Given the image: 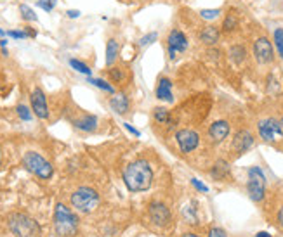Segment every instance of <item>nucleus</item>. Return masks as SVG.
I'll use <instances>...</instances> for the list:
<instances>
[{"label": "nucleus", "mask_w": 283, "mask_h": 237, "mask_svg": "<svg viewBox=\"0 0 283 237\" xmlns=\"http://www.w3.org/2000/svg\"><path fill=\"white\" fill-rule=\"evenodd\" d=\"M256 237H273V235H269L268 232H259V234H257Z\"/></svg>", "instance_id": "nucleus-40"}, {"label": "nucleus", "mask_w": 283, "mask_h": 237, "mask_svg": "<svg viewBox=\"0 0 283 237\" xmlns=\"http://www.w3.org/2000/svg\"><path fill=\"white\" fill-rule=\"evenodd\" d=\"M70 66L73 67V70L80 71V73H83V75H91V70H89V66L86 64V62L78 61V59H70Z\"/></svg>", "instance_id": "nucleus-26"}, {"label": "nucleus", "mask_w": 283, "mask_h": 237, "mask_svg": "<svg viewBox=\"0 0 283 237\" xmlns=\"http://www.w3.org/2000/svg\"><path fill=\"white\" fill-rule=\"evenodd\" d=\"M209 237H228V235H226V232L222 230V228L212 227V228H210V232H209Z\"/></svg>", "instance_id": "nucleus-35"}, {"label": "nucleus", "mask_w": 283, "mask_h": 237, "mask_svg": "<svg viewBox=\"0 0 283 237\" xmlns=\"http://www.w3.org/2000/svg\"><path fill=\"white\" fill-rule=\"evenodd\" d=\"M68 16H70V18H78L80 12L78 11H68Z\"/></svg>", "instance_id": "nucleus-39"}, {"label": "nucleus", "mask_w": 283, "mask_h": 237, "mask_svg": "<svg viewBox=\"0 0 283 237\" xmlns=\"http://www.w3.org/2000/svg\"><path fill=\"white\" fill-rule=\"evenodd\" d=\"M181 237H200V235H196V234H191V232H188V234H183Z\"/></svg>", "instance_id": "nucleus-41"}, {"label": "nucleus", "mask_w": 283, "mask_h": 237, "mask_svg": "<svg viewBox=\"0 0 283 237\" xmlns=\"http://www.w3.org/2000/svg\"><path fill=\"white\" fill-rule=\"evenodd\" d=\"M198 38H200V42L205 45H215L219 42V38H221V28L214 26V24H209V26H205L202 29Z\"/></svg>", "instance_id": "nucleus-17"}, {"label": "nucleus", "mask_w": 283, "mask_h": 237, "mask_svg": "<svg viewBox=\"0 0 283 237\" xmlns=\"http://www.w3.org/2000/svg\"><path fill=\"white\" fill-rule=\"evenodd\" d=\"M184 217H186V220H189V218H191V223H196L195 210H193L191 206H186V208H184Z\"/></svg>", "instance_id": "nucleus-34"}, {"label": "nucleus", "mask_w": 283, "mask_h": 237, "mask_svg": "<svg viewBox=\"0 0 283 237\" xmlns=\"http://www.w3.org/2000/svg\"><path fill=\"white\" fill-rule=\"evenodd\" d=\"M228 54H230V59L235 64H242V62L247 61V47L242 44H233L228 50Z\"/></svg>", "instance_id": "nucleus-20"}, {"label": "nucleus", "mask_w": 283, "mask_h": 237, "mask_svg": "<svg viewBox=\"0 0 283 237\" xmlns=\"http://www.w3.org/2000/svg\"><path fill=\"white\" fill-rule=\"evenodd\" d=\"M280 121H281V126H283V109H281V114H280Z\"/></svg>", "instance_id": "nucleus-42"}, {"label": "nucleus", "mask_w": 283, "mask_h": 237, "mask_svg": "<svg viewBox=\"0 0 283 237\" xmlns=\"http://www.w3.org/2000/svg\"><path fill=\"white\" fill-rule=\"evenodd\" d=\"M54 228H56V234L61 237H73L78 230L77 215L61 202L56 205V210H54Z\"/></svg>", "instance_id": "nucleus-3"}, {"label": "nucleus", "mask_w": 283, "mask_h": 237, "mask_svg": "<svg viewBox=\"0 0 283 237\" xmlns=\"http://www.w3.org/2000/svg\"><path fill=\"white\" fill-rule=\"evenodd\" d=\"M271 220H273L271 223H274V227L280 228V230L283 232V197H280V199L276 197V201H274Z\"/></svg>", "instance_id": "nucleus-23"}, {"label": "nucleus", "mask_w": 283, "mask_h": 237, "mask_svg": "<svg viewBox=\"0 0 283 237\" xmlns=\"http://www.w3.org/2000/svg\"><path fill=\"white\" fill-rule=\"evenodd\" d=\"M18 114H19V118L21 120H24V121H30L32 120V113H30V109L26 108V106H18Z\"/></svg>", "instance_id": "nucleus-31"}, {"label": "nucleus", "mask_w": 283, "mask_h": 237, "mask_svg": "<svg viewBox=\"0 0 283 237\" xmlns=\"http://www.w3.org/2000/svg\"><path fill=\"white\" fill-rule=\"evenodd\" d=\"M7 35L12 37V38H26V37H30L28 31H7Z\"/></svg>", "instance_id": "nucleus-37"}, {"label": "nucleus", "mask_w": 283, "mask_h": 237, "mask_svg": "<svg viewBox=\"0 0 283 237\" xmlns=\"http://www.w3.org/2000/svg\"><path fill=\"white\" fill-rule=\"evenodd\" d=\"M2 35H6V33H4V31H2V29H0V37H2Z\"/></svg>", "instance_id": "nucleus-43"}, {"label": "nucleus", "mask_w": 283, "mask_h": 237, "mask_svg": "<svg viewBox=\"0 0 283 237\" xmlns=\"http://www.w3.org/2000/svg\"><path fill=\"white\" fill-rule=\"evenodd\" d=\"M240 26V21H238V16L235 14V12H228L224 16V19H222V24H221V33H224V35H231V33H235L236 29Z\"/></svg>", "instance_id": "nucleus-19"}, {"label": "nucleus", "mask_w": 283, "mask_h": 237, "mask_svg": "<svg viewBox=\"0 0 283 237\" xmlns=\"http://www.w3.org/2000/svg\"><path fill=\"white\" fill-rule=\"evenodd\" d=\"M89 83H92V85L103 88V90H106L108 94H113V87L109 85V83H106L104 80H98V78H89Z\"/></svg>", "instance_id": "nucleus-28"}, {"label": "nucleus", "mask_w": 283, "mask_h": 237, "mask_svg": "<svg viewBox=\"0 0 283 237\" xmlns=\"http://www.w3.org/2000/svg\"><path fill=\"white\" fill-rule=\"evenodd\" d=\"M247 194L254 202H264L266 199V175L261 170V166L248 168V180H247Z\"/></svg>", "instance_id": "nucleus-6"}, {"label": "nucleus", "mask_w": 283, "mask_h": 237, "mask_svg": "<svg viewBox=\"0 0 283 237\" xmlns=\"http://www.w3.org/2000/svg\"><path fill=\"white\" fill-rule=\"evenodd\" d=\"M54 6H56V0H39V7H42L44 11H52Z\"/></svg>", "instance_id": "nucleus-32"}, {"label": "nucleus", "mask_w": 283, "mask_h": 237, "mask_svg": "<svg viewBox=\"0 0 283 237\" xmlns=\"http://www.w3.org/2000/svg\"><path fill=\"white\" fill-rule=\"evenodd\" d=\"M7 225L14 237H37L40 234L39 223L24 213H12Z\"/></svg>", "instance_id": "nucleus-4"}, {"label": "nucleus", "mask_w": 283, "mask_h": 237, "mask_svg": "<svg viewBox=\"0 0 283 237\" xmlns=\"http://www.w3.org/2000/svg\"><path fill=\"white\" fill-rule=\"evenodd\" d=\"M109 76H111L113 82H122V78H124V73H122L120 67H113V70H109Z\"/></svg>", "instance_id": "nucleus-33"}, {"label": "nucleus", "mask_w": 283, "mask_h": 237, "mask_svg": "<svg viewBox=\"0 0 283 237\" xmlns=\"http://www.w3.org/2000/svg\"><path fill=\"white\" fill-rule=\"evenodd\" d=\"M210 175H212L214 180L219 182H226L231 179V166L226 159H217L212 164V170H210Z\"/></svg>", "instance_id": "nucleus-15"}, {"label": "nucleus", "mask_w": 283, "mask_h": 237, "mask_svg": "<svg viewBox=\"0 0 283 237\" xmlns=\"http://www.w3.org/2000/svg\"><path fill=\"white\" fill-rule=\"evenodd\" d=\"M231 133V125L228 120H215L214 123H210L209 130H207V139H209L210 144L214 146H219L230 137Z\"/></svg>", "instance_id": "nucleus-11"}, {"label": "nucleus", "mask_w": 283, "mask_h": 237, "mask_svg": "<svg viewBox=\"0 0 283 237\" xmlns=\"http://www.w3.org/2000/svg\"><path fill=\"white\" fill-rule=\"evenodd\" d=\"M176 141L183 154H191L200 146V133L193 128H183L179 132H176Z\"/></svg>", "instance_id": "nucleus-10"}, {"label": "nucleus", "mask_w": 283, "mask_h": 237, "mask_svg": "<svg viewBox=\"0 0 283 237\" xmlns=\"http://www.w3.org/2000/svg\"><path fill=\"white\" fill-rule=\"evenodd\" d=\"M256 130L259 139L264 144L276 147V149H283V126L280 118L276 116H264L259 118L256 123Z\"/></svg>", "instance_id": "nucleus-2"}, {"label": "nucleus", "mask_w": 283, "mask_h": 237, "mask_svg": "<svg viewBox=\"0 0 283 237\" xmlns=\"http://www.w3.org/2000/svg\"><path fill=\"white\" fill-rule=\"evenodd\" d=\"M118 52H120V45L115 38H109L106 42V66H113V62L117 61Z\"/></svg>", "instance_id": "nucleus-24"}, {"label": "nucleus", "mask_w": 283, "mask_h": 237, "mask_svg": "<svg viewBox=\"0 0 283 237\" xmlns=\"http://www.w3.org/2000/svg\"><path fill=\"white\" fill-rule=\"evenodd\" d=\"M19 12H21V16H23V19H26V21H37V14L33 12L32 7H28V6H19Z\"/></svg>", "instance_id": "nucleus-27"}, {"label": "nucleus", "mask_w": 283, "mask_h": 237, "mask_svg": "<svg viewBox=\"0 0 283 237\" xmlns=\"http://www.w3.org/2000/svg\"><path fill=\"white\" fill-rule=\"evenodd\" d=\"M23 164L28 172H32L33 175H37L42 180H47L52 177L54 168L44 156H40L39 152L35 151H28L26 154L23 156Z\"/></svg>", "instance_id": "nucleus-7"}, {"label": "nucleus", "mask_w": 283, "mask_h": 237, "mask_svg": "<svg viewBox=\"0 0 283 237\" xmlns=\"http://www.w3.org/2000/svg\"><path fill=\"white\" fill-rule=\"evenodd\" d=\"M0 164H2V154H0Z\"/></svg>", "instance_id": "nucleus-44"}, {"label": "nucleus", "mask_w": 283, "mask_h": 237, "mask_svg": "<svg viewBox=\"0 0 283 237\" xmlns=\"http://www.w3.org/2000/svg\"><path fill=\"white\" fill-rule=\"evenodd\" d=\"M256 144V135L252 133L250 128H240L236 130L233 139H231V146H230V152L233 158H240L243 156L247 151H250Z\"/></svg>", "instance_id": "nucleus-9"}, {"label": "nucleus", "mask_w": 283, "mask_h": 237, "mask_svg": "<svg viewBox=\"0 0 283 237\" xmlns=\"http://www.w3.org/2000/svg\"><path fill=\"white\" fill-rule=\"evenodd\" d=\"M273 45H274V50H276L278 57L283 59V28H276L273 31Z\"/></svg>", "instance_id": "nucleus-25"}, {"label": "nucleus", "mask_w": 283, "mask_h": 237, "mask_svg": "<svg viewBox=\"0 0 283 237\" xmlns=\"http://www.w3.org/2000/svg\"><path fill=\"white\" fill-rule=\"evenodd\" d=\"M158 38V35H156V31H151V33H148V35H145L141 38V42L139 44L143 45V47H146V45H150V44H153V42Z\"/></svg>", "instance_id": "nucleus-30"}, {"label": "nucleus", "mask_w": 283, "mask_h": 237, "mask_svg": "<svg viewBox=\"0 0 283 237\" xmlns=\"http://www.w3.org/2000/svg\"><path fill=\"white\" fill-rule=\"evenodd\" d=\"M96 125H98V118L92 116V114H83L82 118L75 120V126L78 130H83V132H94Z\"/></svg>", "instance_id": "nucleus-21"}, {"label": "nucleus", "mask_w": 283, "mask_h": 237, "mask_svg": "<svg viewBox=\"0 0 283 237\" xmlns=\"http://www.w3.org/2000/svg\"><path fill=\"white\" fill-rule=\"evenodd\" d=\"M156 99L165 100V103H174V94H172V82L168 78H160L156 85Z\"/></svg>", "instance_id": "nucleus-16"}, {"label": "nucleus", "mask_w": 283, "mask_h": 237, "mask_svg": "<svg viewBox=\"0 0 283 237\" xmlns=\"http://www.w3.org/2000/svg\"><path fill=\"white\" fill-rule=\"evenodd\" d=\"M191 185L196 190H200V192H209V187H207V185H204V184H200V182H198L196 179H191Z\"/></svg>", "instance_id": "nucleus-36"}, {"label": "nucleus", "mask_w": 283, "mask_h": 237, "mask_svg": "<svg viewBox=\"0 0 283 237\" xmlns=\"http://www.w3.org/2000/svg\"><path fill=\"white\" fill-rule=\"evenodd\" d=\"M124 182L130 192H145L153 184V170L146 159H136L124 170Z\"/></svg>", "instance_id": "nucleus-1"}, {"label": "nucleus", "mask_w": 283, "mask_h": 237, "mask_svg": "<svg viewBox=\"0 0 283 237\" xmlns=\"http://www.w3.org/2000/svg\"><path fill=\"white\" fill-rule=\"evenodd\" d=\"M274 45L266 35H259L252 42V56L259 66H269L274 61Z\"/></svg>", "instance_id": "nucleus-8"}, {"label": "nucleus", "mask_w": 283, "mask_h": 237, "mask_svg": "<svg viewBox=\"0 0 283 237\" xmlns=\"http://www.w3.org/2000/svg\"><path fill=\"white\" fill-rule=\"evenodd\" d=\"M30 100H32L33 113H35L37 116L40 118V120H45V118H49L47 99H45V94H44V90H42V88L37 87L35 90L32 92V97H30Z\"/></svg>", "instance_id": "nucleus-14"}, {"label": "nucleus", "mask_w": 283, "mask_h": 237, "mask_svg": "<svg viewBox=\"0 0 283 237\" xmlns=\"http://www.w3.org/2000/svg\"><path fill=\"white\" fill-rule=\"evenodd\" d=\"M148 217L156 227H167L171 223V211L162 202H151L148 208Z\"/></svg>", "instance_id": "nucleus-13"}, {"label": "nucleus", "mask_w": 283, "mask_h": 237, "mask_svg": "<svg viewBox=\"0 0 283 237\" xmlns=\"http://www.w3.org/2000/svg\"><path fill=\"white\" fill-rule=\"evenodd\" d=\"M189 42H188V37L184 35L181 29H172L171 33H168L167 37V47H168V56L171 59H176L177 54H183L186 52V49H188Z\"/></svg>", "instance_id": "nucleus-12"}, {"label": "nucleus", "mask_w": 283, "mask_h": 237, "mask_svg": "<svg viewBox=\"0 0 283 237\" xmlns=\"http://www.w3.org/2000/svg\"><path fill=\"white\" fill-rule=\"evenodd\" d=\"M124 126H125V128H127V130H129V132H130V133H132V135H136V137H139V135H141V133H139V132H137V130H136V128H132V126H130L129 123H124Z\"/></svg>", "instance_id": "nucleus-38"}, {"label": "nucleus", "mask_w": 283, "mask_h": 237, "mask_svg": "<svg viewBox=\"0 0 283 237\" xmlns=\"http://www.w3.org/2000/svg\"><path fill=\"white\" fill-rule=\"evenodd\" d=\"M153 118H155V121L158 125H168V126H172L176 123V120L172 118V114L168 109L165 108H155L153 109Z\"/></svg>", "instance_id": "nucleus-22"}, {"label": "nucleus", "mask_w": 283, "mask_h": 237, "mask_svg": "<svg viewBox=\"0 0 283 237\" xmlns=\"http://www.w3.org/2000/svg\"><path fill=\"white\" fill-rule=\"evenodd\" d=\"M70 201L80 213H92L99 206V194L91 187H80L71 194Z\"/></svg>", "instance_id": "nucleus-5"}, {"label": "nucleus", "mask_w": 283, "mask_h": 237, "mask_svg": "<svg viewBox=\"0 0 283 237\" xmlns=\"http://www.w3.org/2000/svg\"><path fill=\"white\" fill-rule=\"evenodd\" d=\"M109 106L117 114H125L130 109V103H129V97L125 94H117L111 97L109 100Z\"/></svg>", "instance_id": "nucleus-18"}, {"label": "nucleus", "mask_w": 283, "mask_h": 237, "mask_svg": "<svg viewBox=\"0 0 283 237\" xmlns=\"http://www.w3.org/2000/svg\"><path fill=\"white\" fill-rule=\"evenodd\" d=\"M219 14H221V11H219V9H204V11H200V16L204 19H215V18H219Z\"/></svg>", "instance_id": "nucleus-29"}]
</instances>
